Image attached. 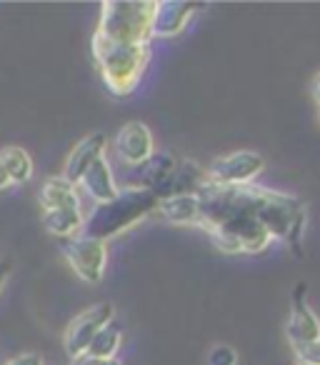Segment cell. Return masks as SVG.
Listing matches in <instances>:
<instances>
[{
    "label": "cell",
    "instance_id": "44dd1931",
    "mask_svg": "<svg viewBox=\"0 0 320 365\" xmlns=\"http://www.w3.org/2000/svg\"><path fill=\"white\" fill-rule=\"evenodd\" d=\"M71 365H123V363L118 358L105 360V358H93V355H83V358L73 360Z\"/></svg>",
    "mask_w": 320,
    "mask_h": 365
},
{
    "label": "cell",
    "instance_id": "8fae6325",
    "mask_svg": "<svg viewBox=\"0 0 320 365\" xmlns=\"http://www.w3.org/2000/svg\"><path fill=\"white\" fill-rule=\"evenodd\" d=\"M140 188L150 190L158 200L165 198L170 188V180H173L175 170H178V158L170 155V153H155L150 160H145L140 168Z\"/></svg>",
    "mask_w": 320,
    "mask_h": 365
},
{
    "label": "cell",
    "instance_id": "4fadbf2b",
    "mask_svg": "<svg viewBox=\"0 0 320 365\" xmlns=\"http://www.w3.org/2000/svg\"><path fill=\"white\" fill-rule=\"evenodd\" d=\"M78 185L86 190L88 198L96 200V205L110 203V200L120 193V190H118L115 178H113V168H110V163H108L105 158H100V160H98L96 165H93L91 170L81 178V182H78Z\"/></svg>",
    "mask_w": 320,
    "mask_h": 365
},
{
    "label": "cell",
    "instance_id": "5bb4252c",
    "mask_svg": "<svg viewBox=\"0 0 320 365\" xmlns=\"http://www.w3.org/2000/svg\"><path fill=\"white\" fill-rule=\"evenodd\" d=\"M78 185L68 182L63 175H51L43 180L41 185V208L43 210H56V208H71V205H81L78 198Z\"/></svg>",
    "mask_w": 320,
    "mask_h": 365
},
{
    "label": "cell",
    "instance_id": "ba28073f",
    "mask_svg": "<svg viewBox=\"0 0 320 365\" xmlns=\"http://www.w3.org/2000/svg\"><path fill=\"white\" fill-rule=\"evenodd\" d=\"M108 150V135L105 133H91V135L81 138V140L73 145V150L68 153L66 165H63V178L73 185L81 182V178L96 165L100 158H105Z\"/></svg>",
    "mask_w": 320,
    "mask_h": 365
},
{
    "label": "cell",
    "instance_id": "7402d4cb",
    "mask_svg": "<svg viewBox=\"0 0 320 365\" xmlns=\"http://www.w3.org/2000/svg\"><path fill=\"white\" fill-rule=\"evenodd\" d=\"M310 96H313L315 106H318V108H320V71H318V73H315L313 83H310Z\"/></svg>",
    "mask_w": 320,
    "mask_h": 365
},
{
    "label": "cell",
    "instance_id": "3957f363",
    "mask_svg": "<svg viewBox=\"0 0 320 365\" xmlns=\"http://www.w3.org/2000/svg\"><path fill=\"white\" fill-rule=\"evenodd\" d=\"M153 18H155L153 0H105L100 6L96 38L110 43H128V46L150 43Z\"/></svg>",
    "mask_w": 320,
    "mask_h": 365
},
{
    "label": "cell",
    "instance_id": "8992f818",
    "mask_svg": "<svg viewBox=\"0 0 320 365\" xmlns=\"http://www.w3.org/2000/svg\"><path fill=\"white\" fill-rule=\"evenodd\" d=\"M263 170H265V160L260 153L235 150V153H228V155L215 158L208 168V178L215 185L238 188V185H250Z\"/></svg>",
    "mask_w": 320,
    "mask_h": 365
},
{
    "label": "cell",
    "instance_id": "d6986e66",
    "mask_svg": "<svg viewBox=\"0 0 320 365\" xmlns=\"http://www.w3.org/2000/svg\"><path fill=\"white\" fill-rule=\"evenodd\" d=\"M293 353H295V358H298V363L320 365V338L318 340H310V343L293 345Z\"/></svg>",
    "mask_w": 320,
    "mask_h": 365
},
{
    "label": "cell",
    "instance_id": "277c9868",
    "mask_svg": "<svg viewBox=\"0 0 320 365\" xmlns=\"http://www.w3.org/2000/svg\"><path fill=\"white\" fill-rule=\"evenodd\" d=\"M61 255L71 270L83 280V283H100L108 263V243L88 235H73V238L61 240Z\"/></svg>",
    "mask_w": 320,
    "mask_h": 365
},
{
    "label": "cell",
    "instance_id": "9c48e42d",
    "mask_svg": "<svg viewBox=\"0 0 320 365\" xmlns=\"http://www.w3.org/2000/svg\"><path fill=\"white\" fill-rule=\"evenodd\" d=\"M285 335H288V340H290V348L320 338V318L313 313V308L305 303V285L303 283H300L293 293L290 318H288V323H285Z\"/></svg>",
    "mask_w": 320,
    "mask_h": 365
},
{
    "label": "cell",
    "instance_id": "484cf974",
    "mask_svg": "<svg viewBox=\"0 0 320 365\" xmlns=\"http://www.w3.org/2000/svg\"><path fill=\"white\" fill-rule=\"evenodd\" d=\"M298 365H305V363H298Z\"/></svg>",
    "mask_w": 320,
    "mask_h": 365
},
{
    "label": "cell",
    "instance_id": "6da1fadb",
    "mask_svg": "<svg viewBox=\"0 0 320 365\" xmlns=\"http://www.w3.org/2000/svg\"><path fill=\"white\" fill-rule=\"evenodd\" d=\"M158 210V198L145 188H123L110 203L96 205L83 223L81 235L108 243Z\"/></svg>",
    "mask_w": 320,
    "mask_h": 365
},
{
    "label": "cell",
    "instance_id": "7c38bea8",
    "mask_svg": "<svg viewBox=\"0 0 320 365\" xmlns=\"http://www.w3.org/2000/svg\"><path fill=\"white\" fill-rule=\"evenodd\" d=\"M165 223L185 225V228H200V198L193 193L170 195V198L158 200L155 210Z\"/></svg>",
    "mask_w": 320,
    "mask_h": 365
},
{
    "label": "cell",
    "instance_id": "2e32d148",
    "mask_svg": "<svg viewBox=\"0 0 320 365\" xmlns=\"http://www.w3.org/2000/svg\"><path fill=\"white\" fill-rule=\"evenodd\" d=\"M0 163L11 175L13 185H26L33 178V158L28 155L26 148L21 145H6L0 148Z\"/></svg>",
    "mask_w": 320,
    "mask_h": 365
},
{
    "label": "cell",
    "instance_id": "e0dca14e",
    "mask_svg": "<svg viewBox=\"0 0 320 365\" xmlns=\"http://www.w3.org/2000/svg\"><path fill=\"white\" fill-rule=\"evenodd\" d=\"M120 345H123V325L113 318L110 323L103 325V328L98 330V335L93 338L91 348H88V355H93V358L110 360V358H115V355H118Z\"/></svg>",
    "mask_w": 320,
    "mask_h": 365
},
{
    "label": "cell",
    "instance_id": "d4e9b609",
    "mask_svg": "<svg viewBox=\"0 0 320 365\" xmlns=\"http://www.w3.org/2000/svg\"><path fill=\"white\" fill-rule=\"evenodd\" d=\"M318 120H320V108H318Z\"/></svg>",
    "mask_w": 320,
    "mask_h": 365
},
{
    "label": "cell",
    "instance_id": "cb8c5ba5",
    "mask_svg": "<svg viewBox=\"0 0 320 365\" xmlns=\"http://www.w3.org/2000/svg\"><path fill=\"white\" fill-rule=\"evenodd\" d=\"M13 182H11V175H8V170L3 168V163H0V190H8Z\"/></svg>",
    "mask_w": 320,
    "mask_h": 365
},
{
    "label": "cell",
    "instance_id": "ffe728a7",
    "mask_svg": "<svg viewBox=\"0 0 320 365\" xmlns=\"http://www.w3.org/2000/svg\"><path fill=\"white\" fill-rule=\"evenodd\" d=\"M3 365H46V363H43V358L38 353H21Z\"/></svg>",
    "mask_w": 320,
    "mask_h": 365
},
{
    "label": "cell",
    "instance_id": "7a4b0ae2",
    "mask_svg": "<svg viewBox=\"0 0 320 365\" xmlns=\"http://www.w3.org/2000/svg\"><path fill=\"white\" fill-rule=\"evenodd\" d=\"M91 46L108 91L115 98L133 96L145 76L148 61H150V43L128 46V43H110L93 36Z\"/></svg>",
    "mask_w": 320,
    "mask_h": 365
},
{
    "label": "cell",
    "instance_id": "ac0fdd59",
    "mask_svg": "<svg viewBox=\"0 0 320 365\" xmlns=\"http://www.w3.org/2000/svg\"><path fill=\"white\" fill-rule=\"evenodd\" d=\"M238 350L225 343L213 345L208 353V365H238Z\"/></svg>",
    "mask_w": 320,
    "mask_h": 365
},
{
    "label": "cell",
    "instance_id": "9a60e30c",
    "mask_svg": "<svg viewBox=\"0 0 320 365\" xmlns=\"http://www.w3.org/2000/svg\"><path fill=\"white\" fill-rule=\"evenodd\" d=\"M43 228L48 230L51 235L56 238L66 240L78 235V230H83V218L81 213V205H71V208H56V210H43V218H41Z\"/></svg>",
    "mask_w": 320,
    "mask_h": 365
},
{
    "label": "cell",
    "instance_id": "30bf717a",
    "mask_svg": "<svg viewBox=\"0 0 320 365\" xmlns=\"http://www.w3.org/2000/svg\"><path fill=\"white\" fill-rule=\"evenodd\" d=\"M200 11L198 3L188 0H163L155 3V18H153V36L173 38L188 28L190 18Z\"/></svg>",
    "mask_w": 320,
    "mask_h": 365
},
{
    "label": "cell",
    "instance_id": "5b68a950",
    "mask_svg": "<svg viewBox=\"0 0 320 365\" xmlns=\"http://www.w3.org/2000/svg\"><path fill=\"white\" fill-rule=\"evenodd\" d=\"M113 318H115V308H113L110 300H103V303L86 308L81 315H76L68 323L66 333H63V348H66V355L71 358V363L88 355V348H91L98 330L110 323Z\"/></svg>",
    "mask_w": 320,
    "mask_h": 365
},
{
    "label": "cell",
    "instance_id": "52a82bcc",
    "mask_svg": "<svg viewBox=\"0 0 320 365\" xmlns=\"http://www.w3.org/2000/svg\"><path fill=\"white\" fill-rule=\"evenodd\" d=\"M115 153L125 165L140 168L145 160L155 155V140L145 123L130 120L118 130L115 138Z\"/></svg>",
    "mask_w": 320,
    "mask_h": 365
},
{
    "label": "cell",
    "instance_id": "603a6c76",
    "mask_svg": "<svg viewBox=\"0 0 320 365\" xmlns=\"http://www.w3.org/2000/svg\"><path fill=\"white\" fill-rule=\"evenodd\" d=\"M8 278H11V263H8V260H0V290L6 288Z\"/></svg>",
    "mask_w": 320,
    "mask_h": 365
}]
</instances>
